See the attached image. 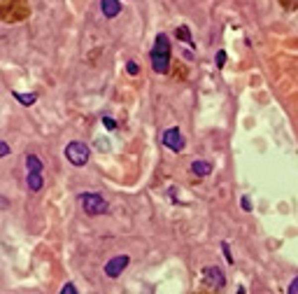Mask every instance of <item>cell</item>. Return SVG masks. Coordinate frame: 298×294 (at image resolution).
<instances>
[{
  "label": "cell",
  "mask_w": 298,
  "mask_h": 294,
  "mask_svg": "<svg viewBox=\"0 0 298 294\" xmlns=\"http://www.w3.org/2000/svg\"><path fill=\"white\" fill-rule=\"evenodd\" d=\"M149 59H152V68L156 70L159 75H166V73H168V68H170V40L166 33H159V35H156Z\"/></svg>",
  "instance_id": "6da1fadb"
},
{
  "label": "cell",
  "mask_w": 298,
  "mask_h": 294,
  "mask_svg": "<svg viewBox=\"0 0 298 294\" xmlns=\"http://www.w3.org/2000/svg\"><path fill=\"white\" fill-rule=\"evenodd\" d=\"M79 201H82L86 215H105L107 213V201L100 194H82Z\"/></svg>",
  "instance_id": "7a4b0ae2"
},
{
  "label": "cell",
  "mask_w": 298,
  "mask_h": 294,
  "mask_svg": "<svg viewBox=\"0 0 298 294\" xmlns=\"http://www.w3.org/2000/svg\"><path fill=\"white\" fill-rule=\"evenodd\" d=\"M65 156H68V161L72 163V166H84V163L89 161V156H91V149H89V145L75 140V143H70V145L65 147Z\"/></svg>",
  "instance_id": "3957f363"
},
{
  "label": "cell",
  "mask_w": 298,
  "mask_h": 294,
  "mask_svg": "<svg viewBox=\"0 0 298 294\" xmlns=\"http://www.w3.org/2000/svg\"><path fill=\"white\" fill-rule=\"evenodd\" d=\"M163 145L168 147V149H173V152H182L184 145H186V140H184L182 131H179L177 126H173L168 131H163Z\"/></svg>",
  "instance_id": "277c9868"
},
{
  "label": "cell",
  "mask_w": 298,
  "mask_h": 294,
  "mask_svg": "<svg viewBox=\"0 0 298 294\" xmlns=\"http://www.w3.org/2000/svg\"><path fill=\"white\" fill-rule=\"evenodd\" d=\"M128 264H130V257L128 255L112 257V259L105 264V276H107V278H119V276L126 271V266H128Z\"/></svg>",
  "instance_id": "5b68a950"
},
{
  "label": "cell",
  "mask_w": 298,
  "mask_h": 294,
  "mask_svg": "<svg viewBox=\"0 0 298 294\" xmlns=\"http://www.w3.org/2000/svg\"><path fill=\"white\" fill-rule=\"evenodd\" d=\"M203 278H205V283L210 287H214V290H222V287L226 285V276H224V271L219 266H207V269H203Z\"/></svg>",
  "instance_id": "8992f818"
},
{
  "label": "cell",
  "mask_w": 298,
  "mask_h": 294,
  "mask_svg": "<svg viewBox=\"0 0 298 294\" xmlns=\"http://www.w3.org/2000/svg\"><path fill=\"white\" fill-rule=\"evenodd\" d=\"M100 9H103V14L107 19H115L121 12V2L119 0H100Z\"/></svg>",
  "instance_id": "52a82bcc"
},
{
  "label": "cell",
  "mask_w": 298,
  "mask_h": 294,
  "mask_svg": "<svg viewBox=\"0 0 298 294\" xmlns=\"http://www.w3.org/2000/svg\"><path fill=\"white\" fill-rule=\"evenodd\" d=\"M191 173L193 175H198V178H207V175L212 173V163L203 161V159H196V161L191 163Z\"/></svg>",
  "instance_id": "ba28073f"
},
{
  "label": "cell",
  "mask_w": 298,
  "mask_h": 294,
  "mask_svg": "<svg viewBox=\"0 0 298 294\" xmlns=\"http://www.w3.org/2000/svg\"><path fill=\"white\" fill-rule=\"evenodd\" d=\"M42 173H28V189L31 192H40L42 189Z\"/></svg>",
  "instance_id": "9c48e42d"
},
{
  "label": "cell",
  "mask_w": 298,
  "mask_h": 294,
  "mask_svg": "<svg viewBox=\"0 0 298 294\" xmlns=\"http://www.w3.org/2000/svg\"><path fill=\"white\" fill-rule=\"evenodd\" d=\"M26 168H28V173H42V161L35 154H28L26 156Z\"/></svg>",
  "instance_id": "30bf717a"
},
{
  "label": "cell",
  "mask_w": 298,
  "mask_h": 294,
  "mask_svg": "<svg viewBox=\"0 0 298 294\" xmlns=\"http://www.w3.org/2000/svg\"><path fill=\"white\" fill-rule=\"evenodd\" d=\"M14 98L21 103V105H33V103L38 101V96H35V93H19V91H14Z\"/></svg>",
  "instance_id": "8fae6325"
},
{
  "label": "cell",
  "mask_w": 298,
  "mask_h": 294,
  "mask_svg": "<svg viewBox=\"0 0 298 294\" xmlns=\"http://www.w3.org/2000/svg\"><path fill=\"white\" fill-rule=\"evenodd\" d=\"M177 38L191 45V33H189V28H186V26H179V28H177Z\"/></svg>",
  "instance_id": "7c38bea8"
},
{
  "label": "cell",
  "mask_w": 298,
  "mask_h": 294,
  "mask_svg": "<svg viewBox=\"0 0 298 294\" xmlns=\"http://www.w3.org/2000/svg\"><path fill=\"white\" fill-rule=\"evenodd\" d=\"M126 70H128V75H138L140 73V66L135 61H128L126 63Z\"/></svg>",
  "instance_id": "4fadbf2b"
},
{
  "label": "cell",
  "mask_w": 298,
  "mask_h": 294,
  "mask_svg": "<svg viewBox=\"0 0 298 294\" xmlns=\"http://www.w3.org/2000/svg\"><path fill=\"white\" fill-rule=\"evenodd\" d=\"M222 252H224V257H226V262H229V264H233V255H231L229 243H222Z\"/></svg>",
  "instance_id": "5bb4252c"
},
{
  "label": "cell",
  "mask_w": 298,
  "mask_h": 294,
  "mask_svg": "<svg viewBox=\"0 0 298 294\" xmlns=\"http://www.w3.org/2000/svg\"><path fill=\"white\" fill-rule=\"evenodd\" d=\"M287 294H298V276L289 283V287H287Z\"/></svg>",
  "instance_id": "9a60e30c"
},
{
  "label": "cell",
  "mask_w": 298,
  "mask_h": 294,
  "mask_svg": "<svg viewBox=\"0 0 298 294\" xmlns=\"http://www.w3.org/2000/svg\"><path fill=\"white\" fill-rule=\"evenodd\" d=\"M224 63H226V52H217V68H224Z\"/></svg>",
  "instance_id": "2e32d148"
},
{
  "label": "cell",
  "mask_w": 298,
  "mask_h": 294,
  "mask_svg": "<svg viewBox=\"0 0 298 294\" xmlns=\"http://www.w3.org/2000/svg\"><path fill=\"white\" fill-rule=\"evenodd\" d=\"M240 206H242L245 213H249V210H252V201H249V196H242V199H240Z\"/></svg>",
  "instance_id": "e0dca14e"
},
{
  "label": "cell",
  "mask_w": 298,
  "mask_h": 294,
  "mask_svg": "<svg viewBox=\"0 0 298 294\" xmlns=\"http://www.w3.org/2000/svg\"><path fill=\"white\" fill-rule=\"evenodd\" d=\"M61 294H77L75 285H72V283H65V287L61 290Z\"/></svg>",
  "instance_id": "ac0fdd59"
},
{
  "label": "cell",
  "mask_w": 298,
  "mask_h": 294,
  "mask_svg": "<svg viewBox=\"0 0 298 294\" xmlns=\"http://www.w3.org/2000/svg\"><path fill=\"white\" fill-rule=\"evenodd\" d=\"M103 124H105L107 129H112V131L117 129V122H115V119H110V117H103Z\"/></svg>",
  "instance_id": "d6986e66"
},
{
  "label": "cell",
  "mask_w": 298,
  "mask_h": 294,
  "mask_svg": "<svg viewBox=\"0 0 298 294\" xmlns=\"http://www.w3.org/2000/svg\"><path fill=\"white\" fill-rule=\"evenodd\" d=\"M7 154H9V145L0 140V156H7Z\"/></svg>",
  "instance_id": "ffe728a7"
}]
</instances>
